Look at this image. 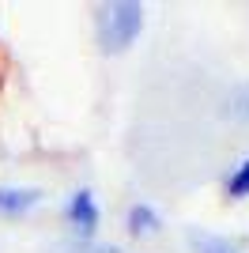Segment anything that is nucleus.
<instances>
[{"instance_id":"obj_5","label":"nucleus","mask_w":249,"mask_h":253,"mask_svg":"<svg viewBox=\"0 0 249 253\" xmlns=\"http://www.w3.org/2000/svg\"><path fill=\"white\" fill-rule=\"evenodd\" d=\"M45 253H121V250L106 242H91V238H68V242H53Z\"/></svg>"},{"instance_id":"obj_1","label":"nucleus","mask_w":249,"mask_h":253,"mask_svg":"<svg viewBox=\"0 0 249 253\" xmlns=\"http://www.w3.org/2000/svg\"><path fill=\"white\" fill-rule=\"evenodd\" d=\"M144 31V8L140 4H106L98 8V42L106 53H124Z\"/></svg>"},{"instance_id":"obj_7","label":"nucleus","mask_w":249,"mask_h":253,"mask_svg":"<svg viewBox=\"0 0 249 253\" xmlns=\"http://www.w3.org/2000/svg\"><path fill=\"white\" fill-rule=\"evenodd\" d=\"M193 250L197 253H238L227 238H211V234H193Z\"/></svg>"},{"instance_id":"obj_4","label":"nucleus","mask_w":249,"mask_h":253,"mask_svg":"<svg viewBox=\"0 0 249 253\" xmlns=\"http://www.w3.org/2000/svg\"><path fill=\"white\" fill-rule=\"evenodd\" d=\"M159 227H163V219H159L147 204H132V208H128V231H132L136 238H151V234H159Z\"/></svg>"},{"instance_id":"obj_3","label":"nucleus","mask_w":249,"mask_h":253,"mask_svg":"<svg viewBox=\"0 0 249 253\" xmlns=\"http://www.w3.org/2000/svg\"><path fill=\"white\" fill-rule=\"evenodd\" d=\"M38 201H42L38 189H0V211H4V215H23V211H31Z\"/></svg>"},{"instance_id":"obj_6","label":"nucleus","mask_w":249,"mask_h":253,"mask_svg":"<svg viewBox=\"0 0 249 253\" xmlns=\"http://www.w3.org/2000/svg\"><path fill=\"white\" fill-rule=\"evenodd\" d=\"M227 197H234V201H246L249 197V159L227 178Z\"/></svg>"},{"instance_id":"obj_2","label":"nucleus","mask_w":249,"mask_h":253,"mask_svg":"<svg viewBox=\"0 0 249 253\" xmlns=\"http://www.w3.org/2000/svg\"><path fill=\"white\" fill-rule=\"evenodd\" d=\"M64 215H68V223H72V227H80L83 234H91L94 227H98V208H94V197H91V189H80V193H72V201H68Z\"/></svg>"}]
</instances>
